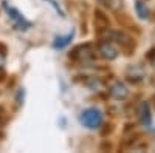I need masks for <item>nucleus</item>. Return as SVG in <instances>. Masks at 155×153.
Instances as JSON below:
<instances>
[{
  "mask_svg": "<svg viewBox=\"0 0 155 153\" xmlns=\"http://www.w3.org/2000/svg\"><path fill=\"white\" fill-rule=\"evenodd\" d=\"M110 40H115V43L121 48V51L124 54H132L135 51V42L129 34L123 33V31H112Z\"/></svg>",
  "mask_w": 155,
  "mask_h": 153,
  "instance_id": "f257e3e1",
  "label": "nucleus"
},
{
  "mask_svg": "<svg viewBox=\"0 0 155 153\" xmlns=\"http://www.w3.org/2000/svg\"><path fill=\"white\" fill-rule=\"evenodd\" d=\"M81 124L87 129L93 130V129H98L102 122V114L98 108H87L81 113V118H79Z\"/></svg>",
  "mask_w": 155,
  "mask_h": 153,
  "instance_id": "f03ea898",
  "label": "nucleus"
},
{
  "mask_svg": "<svg viewBox=\"0 0 155 153\" xmlns=\"http://www.w3.org/2000/svg\"><path fill=\"white\" fill-rule=\"evenodd\" d=\"M95 57V49L92 45L88 43H84V45H78L71 49L70 53V59L76 60V62H81V63H85L88 60H92Z\"/></svg>",
  "mask_w": 155,
  "mask_h": 153,
  "instance_id": "7ed1b4c3",
  "label": "nucleus"
},
{
  "mask_svg": "<svg viewBox=\"0 0 155 153\" xmlns=\"http://www.w3.org/2000/svg\"><path fill=\"white\" fill-rule=\"evenodd\" d=\"M3 8H5V11L8 12V16L11 17V20L14 22V27H16L17 30L25 31V30H28V28L31 27V23H30L28 20H25V19H23V16L20 14V12H19L16 8L8 6V3H6V2L3 3Z\"/></svg>",
  "mask_w": 155,
  "mask_h": 153,
  "instance_id": "20e7f679",
  "label": "nucleus"
},
{
  "mask_svg": "<svg viewBox=\"0 0 155 153\" xmlns=\"http://www.w3.org/2000/svg\"><path fill=\"white\" fill-rule=\"evenodd\" d=\"M126 78L132 84H140V82L144 81L146 71L141 65H129V68L126 70Z\"/></svg>",
  "mask_w": 155,
  "mask_h": 153,
  "instance_id": "39448f33",
  "label": "nucleus"
},
{
  "mask_svg": "<svg viewBox=\"0 0 155 153\" xmlns=\"http://www.w3.org/2000/svg\"><path fill=\"white\" fill-rule=\"evenodd\" d=\"M98 53L102 59H106V60H113V59L118 57V51H116V48L109 40H104V42L98 43Z\"/></svg>",
  "mask_w": 155,
  "mask_h": 153,
  "instance_id": "423d86ee",
  "label": "nucleus"
},
{
  "mask_svg": "<svg viewBox=\"0 0 155 153\" xmlns=\"http://www.w3.org/2000/svg\"><path fill=\"white\" fill-rule=\"evenodd\" d=\"M109 94L116 99V100H124L127 96H129V90L127 87L123 84V82H115L110 88H109Z\"/></svg>",
  "mask_w": 155,
  "mask_h": 153,
  "instance_id": "0eeeda50",
  "label": "nucleus"
},
{
  "mask_svg": "<svg viewBox=\"0 0 155 153\" xmlns=\"http://www.w3.org/2000/svg\"><path fill=\"white\" fill-rule=\"evenodd\" d=\"M140 121L141 124H143L144 127H150L152 125V116H150V108H149V104L144 100V102H141L140 104Z\"/></svg>",
  "mask_w": 155,
  "mask_h": 153,
  "instance_id": "6e6552de",
  "label": "nucleus"
},
{
  "mask_svg": "<svg viewBox=\"0 0 155 153\" xmlns=\"http://www.w3.org/2000/svg\"><path fill=\"white\" fill-rule=\"evenodd\" d=\"M135 9H137V16L141 19V20H147L149 19V6L146 2H143V0H137L135 2Z\"/></svg>",
  "mask_w": 155,
  "mask_h": 153,
  "instance_id": "1a4fd4ad",
  "label": "nucleus"
},
{
  "mask_svg": "<svg viewBox=\"0 0 155 153\" xmlns=\"http://www.w3.org/2000/svg\"><path fill=\"white\" fill-rule=\"evenodd\" d=\"M95 23H96L98 33L99 31H104V30H109V20H107V17L102 14L101 11H96L95 12Z\"/></svg>",
  "mask_w": 155,
  "mask_h": 153,
  "instance_id": "9d476101",
  "label": "nucleus"
},
{
  "mask_svg": "<svg viewBox=\"0 0 155 153\" xmlns=\"http://www.w3.org/2000/svg\"><path fill=\"white\" fill-rule=\"evenodd\" d=\"M71 39H73V31H71L70 34H67V36H64V37H56L53 46H54V48H64Z\"/></svg>",
  "mask_w": 155,
  "mask_h": 153,
  "instance_id": "9b49d317",
  "label": "nucleus"
},
{
  "mask_svg": "<svg viewBox=\"0 0 155 153\" xmlns=\"http://www.w3.org/2000/svg\"><path fill=\"white\" fill-rule=\"evenodd\" d=\"M104 2V5L107 8H110L112 11H118L123 8V0H102Z\"/></svg>",
  "mask_w": 155,
  "mask_h": 153,
  "instance_id": "f8f14e48",
  "label": "nucleus"
},
{
  "mask_svg": "<svg viewBox=\"0 0 155 153\" xmlns=\"http://www.w3.org/2000/svg\"><path fill=\"white\" fill-rule=\"evenodd\" d=\"M147 57H149V60L153 62V59H155V48H152V49L149 51V56H147Z\"/></svg>",
  "mask_w": 155,
  "mask_h": 153,
  "instance_id": "ddd939ff",
  "label": "nucleus"
},
{
  "mask_svg": "<svg viewBox=\"0 0 155 153\" xmlns=\"http://www.w3.org/2000/svg\"><path fill=\"white\" fill-rule=\"evenodd\" d=\"M3 63H5V53H0V68L3 67Z\"/></svg>",
  "mask_w": 155,
  "mask_h": 153,
  "instance_id": "4468645a",
  "label": "nucleus"
},
{
  "mask_svg": "<svg viewBox=\"0 0 155 153\" xmlns=\"http://www.w3.org/2000/svg\"><path fill=\"white\" fill-rule=\"evenodd\" d=\"M0 116H2V114H0Z\"/></svg>",
  "mask_w": 155,
  "mask_h": 153,
  "instance_id": "2eb2a0df",
  "label": "nucleus"
}]
</instances>
